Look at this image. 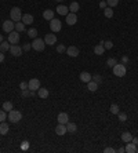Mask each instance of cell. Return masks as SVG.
Masks as SVG:
<instances>
[{"mask_svg": "<svg viewBox=\"0 0 138 153\" xmlns=\"http://www.w3.org/2000/svg\"><path fill=\"white\" fill-rule=\"evenodd\" d=\"M28 148H29V142H28V141H24V142H22V145H21V149L26 150Z\"/></svg>", "mask_w": 138, "mask_h": 153, "instance_id": "41", "label": "cell"}, {"mask_svg": "<svg viewBox=\"0 0 138 153\" xmlns=\"http://www.w3.org/2000/svg\"><path fill=\"white\" fill-rule=\"evenodd\" d=\"M91 80H94L95 83H98V84H100V83H102V76H101V75H94Z\"/></svg>", "mask_w": 138, "mask_h": 153, "instance_id": "36", "label": "cell"}, {"mask_svg": "<svg viewBox=\"0 0 138 153\" xmlns=\"http://www.w3.org/2000/svg\"><path fill=\"white\" fill-rule=\"evenodd\" d=\"M3 41H4V40H3V36L0 35V43H3Z\"/></svg>", "mask_w": 138, "mask_h": 153, "instance_id": "50", "label": "cell"}, {"mask_svg": "<svg viewBox=\"0 0 138 153\" xmlns=\"http://www.w3.org/2000/svg\"><path fill=\"white\" fill-rule=\"evenodd\" d=\"M57 13L59 14V15H68V11H69V8L66 6H57V10H55Z\"/></svg>", "mask_w": 138, "mask_h": 153, "instance_id": "20", "label": "cell"}, {"mask_svg": "<svg viewBox=\"0 0 138 153\" xmlns=\"http://www.w3.org/2000/svg\"><path fill=\"white\" fill-rule=\"evenodd\" d=\"M122 62H123V64H127V62H128V57H126V55H124V57H123V58H122Z\"/></svg>", "mask_w": 138, "mask_h": 153, "instance_id": "47", "label": "cell"}, {"mask_svg": "<svg viewBox=\"0 0 138 153\" xmlns=\"http://www.w3.org/2000/svg\"><path fill=\"white\" fill-rule=\"evenodd\" d=\"M8 41H10V44H18L19 41V32H10L8 33Z\"/></svg>", "mask_w": 138, "mask_h": 153, "instance_id": "8", "label": "cell"}, {"mask_svg": "<svg viewBox=\"0 0 138 153\" xmlns=\"http://www.w3.org/2000/svg\"><path fill=\"white\" fill-rule=\"evenodd\" d=\"M10 52L13 54L14 57H19L21 54H22V47H19V46H17V44H11V47H10Z\"/></svg>", "mask_w": 138, "mask_h": 153, "instance_id": "11", "label": "cell"}, {"mask_svg": "<svg viewBox=\"0 0 138 153\" xmlns=\"http://www.w3.org/2000/svg\"><path fill=\"white\" fill-rule=\"evenodd\" d=\"M21 95H22V98H26V97H31V90H29V88L22 90V92H21Z\"/></svg>", "mask_w": 138, "mask_h": 153, "instance_id": "38", "label": "cell"}, {"mask_svg": "<svg viewBox=\"0 0 138 153\" xmlns=\"http://www.w3.org/2000/svg\"><path fill=\"white\" fill-rule=\"evenodd\" d=\"M28 88L31 91H36V90L40 88V80L39 79H31L29 83H28Z\"/></svg>", "mask_w": 138, "mask_h": 153, "instance_id": "9", "label": "cell"}, {"mask_svg": "<svg viewBox=\"0 0 138 153\" xmlns=\"http://www.w3.org/2000/svg\"><path fill=\"white\" fill-rule=\"evenodd\" d=\"M104 47H105V50H111L113 47V43L109 41V40H108V41H104Z\"/></svg>", "mask_w": 138, "mask_h": 153, "instance_id": "39", "label": "cell"}, {"mask_svg": "<svg viewBox=\"0 0 138 153\" xmlns=\"http://www.w3.org/2000/svg\"><path fill=\"white\" fill-rule=\"evenodd\" d=\"M19 88H21V90H26V88H28V83H25V82H21V84H19Z\"/></svg>", "mask_w": 138, "mask_h": 153, "instance_id": "42", "label": "cell"}, {"mask_svg": "<svg viewBox=\"0 0 138 153\" xmlns=\"http://www.w3.org/2000/svg\"><path fill=\"white\" fill-rule=\"evenodd\" d=\"M3 61H4V52H1V51H0V64H1Z\"/></svg>", "mask_w": 138, "mask_h": 153, "instance_id": "48", "label": "cell"}, {"mask_svg": "<svg viewBox=\"0 0 138 153\" xmlns=\"http://www.w3.org/2000/svg\"><path fill=\"white\" fill-rule=\"evenodd\" d=\"M10 47H11V44H10V41H8V40H7V41H3V43H0V51H1V52L8 51V50H10Z\"/></svg>", "mask_w": 138, "mask_h": 153, "instance_id": "26", "label": "cell"}, {"mask_svg": "<svg viewBox=\"0 0 138 153\" xmlns=\"http://www.w3.org/2000/svg\"><path fill=\"white\" fill-rule=\"evenodd\" d=\"M118 152H119V153H124V152H126V148H124V146L120 148V149H118Z\"/></svg>", "mask_w": 138, "mask_h": 153, "instance_id": "49", "label": "cell"}, {"mask_svg": "<svg viewBox=\"0 0 138 153\" xmlns=\"http://www.w3.org/2000/svg\"><path fill=\"white\" fill-rule=\"evenodd\" d=\"M109 110H111V113H113V115H118L120 110H119V105H116V103H112L111 105V108H109Z\"/></svg>", "mask_w": 138, "mask_h": 153, "instance_id": "31", "label": "cell"}, {"mask_svg": "<svg viewBox=\"0 0 138 153\" xmlns=\"http://www.w3.org/2000/svg\"><path fill=\"white\" fill-rule=\"evenodd\" d=\"M100 7H101V8H107V7H108L107 1H101V3H100Z\"/></svg>", "mask_w": 138, "mask_h": 153, "instance_id": "45", "label": "cell"}, {"mask_svg": "<svg viewBox=\"0 0 138 153\" xmlns=\"http://www.w3.org/2000/svg\"><path fill=\"white\" fill-rule=\"evenodd\" d=\"M10 17H11V19H13L14 22H19L21 18H22L21 8H18V7H13V8H11V11H10Z\"/></svg>", "mask_w": 138, "mask_h": 153, "instance_id": "3", "label": "cell"}, {"mask_svg": "<svg viewBox=\"0 0 138 153\" xmlns=\"http://www.w3.org/2000/svg\"><path fill=\"white\" fill-rule=\"evenodd\" d=\"M94 52H95V55H102V54L105 52V47H104V41H100V44H98V46H95Z\"/></svg>", "mask_w": 138, "mask_h": 153, "instance_id": "15", "label": "cell"}, {"mask_svg": "<svg viewBox=\"0 0 138 153\" xmlns=\"http://www.w3.org/2000/svg\"><path fill=\"white\" fill-rule=\"evenodd\" d=\"M50 29H51V31H53L54 33L59 32V31L62 29V24H61V21H59V19L53 18V19L50 21Z\"/></svg>", "mask_w": 138, "mask_h": 153, "instance_id": "5", "label": "cell"}, {"mask_svg": "<svg viewBox=\"0 0 138 153\" xmlns=\"http://www.w3.org/2000/svg\"><path fill=\"white\" fill-rule=\"evenodd\" d=\"M57 51L59 52V54H62V52H65L66 51V47L64 44H58V47H57Z\"/></svg>", "mask_w": 138, "mask_h": 153, "instance_id": "40", "label": "cell"}, {"mask_svg": "<svg viewBox=\"0 0 138 153\" xmlns=\"http://www.w3.org/2000/svg\"><path fill=\"white\" fill-rule=\"evenodd\" d=\"M14 29H15V22H14L13 19H7V21L3 22V31L6 33L13 32Z\"/></svg>", "mask_w": 138, "mask_h": 153, "instance_id": "6", "label": "cell"}, {"mask_svg": "<svg viewBox=\"0 0 138 153\" xmlns=\"http://www.w3.org/2000/svg\"><path fill=\"white\" fill-rule=\"evenodd\" d=\"M21 21H22L25 25H31V24H33V17H32L31 14H24Z\"/></svg>", "mask_w": 138, "mask_h": 153, "instance_id": "16", "label": "cell"}, {"mask_svg": "<svg viewBox=\"0 0 138 153\" xmlns=\"http://www.w3.org/2000/svg\"><path fill=\"white\" fill-rule=\"evenodd\" d=\"M8 120L13 121V123H18V121H21V119H22V113L19 112V110H10L8 112Z\"/></svg>", "mask_w": 138, "mask_h": 153, "instance_id": "2", "label": "cell"}, {"mask_svg": "<svg viewBox=\"0 0 138 153\" xmlns=\"http://www.w3.org/2000/svg\"><path fill=\"white\" fill-rule=\"evenodd\" d=\"M28 36L32 39H36V36H38V31L35 29V28H31L29 31H28Z\"/></svg>", "mask_w": 138, "mask_h": 153, "instance_id": "32", "label": "cell"}, {"mask_svg": "<svg viewBox=\"0 0 138 153\" xmlns=\"http://www.w3.org/2000/svg\"><path fill=\"white\" fill-rule=\"evenodd\" d=\"M0 135H1V134H0Z\"/></svg>", "mask_w": 138, "mask_h": 153, "instance_id": "53", "label": "cell"}, {"mask_svg": "<svg viewBox=\"0 0 138 153\" xmlns=\"http://www.w3.org/2000/svg\"><path fill=\"white\" fill-rule=\"evenodd\" d=\"M130 142H133L134 145H138V138H135V137H133V138H131V141H130Z\"/></svg>", "mask_w": 138, "mask_h": 153, "instance_id": "46", "label": "cell"}, {"mask_svg": "<svg viewBox=\"0 0 138 153\" xmlns=\"http://www.w3.org/2000/svg\"><path fill=\"white\" fill-rule=\"evenodd\" d=\"M15 31H17V32H24V31H25V24H24L22 21L15 22Z\"/></svg>", "mask_w": 138, "mask_h": 153, "instance_id": "28", "label": "cell"}, {"mask_svg": "<svg viewBox=\"0 0 138 153\" xmlns=\"http://www.w3.org/2000/svg\"><path fill=\"white\" fill-rule=\"evenodd\" d=\"M57 120H58V123H61V124H66V123L69 121L68 113H65V112H61V113H58V117H57Z\"/></svg>", "mask_w": 138, "mask_h": 153, "instance_id": "14", "label": "cell"}, {"mask_svg": "<svg viewBox=\"0 0 138 153\" xmlns=\"http://www.w3.org/2000/svg\"><path fill=\"white\" fill-rule=\"evenodd\" d=\"M80 10V6H79V3L77 1H73V3H70V6H69V11H72V13H77Z\"/></svg>", "mask_w": 138, "mask_h": 153, "instance_id": "25", "label": "cell"}, {"mask_svg": "<svg viewBox=\"0 0 138 153\" xmlns=\"http://www.w3.org/2000/svg\"><path fill=\"white\" fill-rule=\"evenodd\" d=\"M126 152L127 153H135L137 152V145H134L133 142H127V145H126Z\"/></svg>", "mask_w": 138, "mask_h": 153, "instance_id": "19", "label": "cell"}, {"mask_svg": "<svg viewBox=\"0 0 138 153\" xmlns=\"http://www.w3.org/2000/svg\"><path fill=\"white\" fill-rule=\"evenodd\" d=\"M120 138H122V141H123V142H124V143H127V142H130V141H131L133 135L130 134V133H123V134H122V137H120Z\"/></svg>", "mask_w": 138, "mask_h": 153, "instance_id": "27", "label": "cell"}, {"mask_svg": "<svg viewBox=\"0 0 138 153\" xmlns=\"http://www.w3.org/2000/svg\"><path fill=\"white\" fill-rule=\"evenodd\" d=\"M107 4H108V7H116L118 4H119V0H107Z\"/></svg>", "mask_w": 138, "mask_h": 153, "instance_id": "34", "label": "cell"}, {"mask_svg": "<svg viewBox=\"0 0 138 153\" xmlns=\"http://www.w3.org/2000/svg\"><path fill=\"white\" fill-rule=\"evenodd\" d=\"M87 88L91 91V92H94V91H97L98 90V83H95L94 80H90L87 83Z\"/></svg>", "mask_w": 138, "mask_h": 153, "instance_id": "24", "label": "cell"}, {"mask_svg": "<svg viewBox=\"0 0 138 153\" xmlns=\"http://www.w3.org/2000/svg\"><path fill=\"white\" fill-rule=\"evenodd\" d=\"M66 128H68L69 134H75L76 130H77V126H76L75 123H72V121H68V123H66Z\"/></svg>", "mask_w": 138, "mask_h": 153, "instance_id": "21", "label": "cell"}, {"mask_svg": "<svg viewBox=\"0 0 138 153\" xmlns=\"http://www.w3.org/2000/svg\"><path fill=\"white\" fill-rule=\"evenodd\" d=\"M137 152H138V148H137Z\"/></svg>", "mask_w": 138, "mask_h": 153, "instance_id": "52", "label": "cell"}, {"mask_svg": "<svg viewBox=\"0 0 138 153\" xmlns=\"http://www.w3.org/2000/svg\"><path fill=\"white\" fill-rule=\"evenodd\" d=\"M43 18L47 19V21H51V19L54 18V11H53V10H50V8L44 10V11H43Z\"/></svg>", "mask_w": 138, "mask_h": 153, "instance_id": "18", "label": "cell"}, {"mask_svg": "<svg viewBox=\"0 0 138 153\" xmlns=\"http://www.w3.org/2000/svg\"><path fill=\"white\" fill-rule=\"evenodd\" d=\"M31 48H32V44H25L24 47H22V50L24 51H29Z\"/></svg>", "mask_w": 138, "mask_h": 153, "instance_id": "44", "label": "cell"}, {"mask_svg": "<svg viewBox=\"0 0 138 153\" xmlns=\"http://www.w3.org/2000/svg\"><path fill=\"white\" fill-rule=\"evenodd\" d=\"M118 119H119V121H123V123H124V121L127 120V115L123 113V112H119V113H118Z\"/></svg>", "mask_w": 138, "mask_h": 153, "instance_id": "35", "label": "cell"}, {"mask_svg": "<svg viewBox=\"0 0 138 153\" xmlns=\"http://www.w3.org/2000/svg\"><path fill=\"white\" fill-rule=\"evenodd\" d=\"M104 14H105V17H107V18H112V17H113V8H112V7H107V8H104Z\"/></svg>", "mask_w": 138, "mask_h": 153, "instance_id": "29", "label": "cell"}, {"mask_svg": "<svg viewBox=\"0 0 138 153\" xmlns=\"http://www.w3.org/2000/svg\"><path fill=\"white\" fill-rule=\"evenodd\" d=\"M57 1H64V0H57Z\"/></svg>", "mask_w": 138, "mask_h": 153, "instance_id": "51", "label": "cell"}, {"mask_svg": "<svg viewBox=\"0 0 138 153\" xmlns=\"http://www.w3.org/2000/svg\"><path fill=\"white\" fill-rule=\"evenodd\" d=\"M55 133H57V135H65L66 133H68L66 124H61V123H58V126L55 127Z\"/></svg>", "mask_w": 138, "mask_h": 153, "instance_id": "13", "label": "cell"}, {"mask_svg": "<svg viewBox=\"0 0 138 153\" xmlns=\"http://www.w3.org/2000/svg\"><path fill=\"white\" fill-rule=\"evenodd\" d=\"M8 130H10L8 124H7V123H4V121H1V123H0V134L6 135L7 133H8Z\"/></svg>", "mask_w": 138, "mask_h": 153, "instance_id": "23", "label": "cell"}, {"mask_svg": "<svg viewBox=\"0 0 138 153\" xmlns=\"http://www.w3.org/2000/svg\"><path fill=\"white\" fill-rule=\"evenodd\" d=\"M31 44H32V48L35 51H43L44 47H46V43H44L43 39H35L33 43H31Z\"/></svg>", "mask_w": 138, "mask_h": 153, "instance_id": "4", "label": "cell"}, {"mask_svg": "<svg viewBox=\"0 0 138 153\" xmlns=\"http://www.w3.org/2000/svg\"><path fill=\"white\" fill-rule=\"evenodd\" d=\"M65 52L68 54L69 57H73V58H75V57H77V55H79V52H80V51H79V48H77L76 46H69Z\"/></svg>", "mask_w": 138, "mask_h": 153, "instance_id": "10", "label": "cell"}, {"mask_svg": "<svg viewBox=\"0 0 138 153\" xmlns=\"http://www.w3.org/2000/svg\"><path fill=\"white\" fill-rule=\"evenodd\" d=\"M3 109L6 110V112H10V110H13L14 109V106H13V103L10 101H6L4 103H3Z\"/></svg>", "mask_w": 138, "mask_h": 153, "instance_id": "30", "label": "cell"}, {"mask_svg": "<svg viewBox=\"0 0 138 153\" xmlns=\"http://www.w3.org/2000/svg\"><path fill=\"white\" fill-rule=\"evenodd\" d=\"M44 43L47 46H54L57 43V36L54 33H47L44 36Z\"/></svg>", "mask_w": 138, "mask_h": 153, "instance_id": "7", "label": "cell"}, {"mask_svg": "<svg viewBox=\"0 0 138 153\" xmlns=\"http://www.w3.org/2000/svg\"><path fill=\"white\" fill-rule=\"evenodd\" d=\"M104 152H105V153H115V152H116V150H115L113 148H107V149H105Z\"/></svg>", "mask_w": 138, "mask_h": 153, "instance_id": "43", "label": "cell"}, {"mask_svg": "<svg viewBox=\"0 0 138 153\" xmlns=\"http://www.w3.org/2000/svg\"><path fill=\"white\" fill-rule=\"evenodd\" d=\"M49 94H50V92H49V90L47 88H42V87H40V88L38 90V95L42 99H46V98L49 97Z\"/></svg>", "mask_w": 138, "mask_h": 153, "instance_id": "22", "label": "cell"}, {"mask_svg": "<svg viewBox=\"0 0 138 153\" xmlns=\"http://www.w3.org/2000/svg\"><path fill=\"white\" fill-rule=\"evenodd\" d=\"M76 22H77V15L75 13H68V15H66V24L69 26H72L75 25Z\"/></svg>", "mask_w": 138, "mask_h": 153, "instance_id": "12", "label": "cell"}, {"mask_svg": "<svg viewBox=\"0 0 138 153\" xmlns=\"http://www.w3.org/2000/svg\"><path fill=\"white\" fill-rule=\"evenodd\" d=\"M126 72H127V69H126V65L124 64H116L115 66H113V75L118 77H124Z\"/></svg>", "mask_w": 138, "mask_h": 153, "instance_id": "1", "label": "cell"}, {"mask_svg": "<svg viewBox=\"0 0 138 153\" xmlns=\"http://www.w3.org/2000/svg\"><path fill=\"white\" fill-rule=\"evenodd\" d=\"M91 79H93V76L88 72H82L80 73V82H83V83H88Z\"/></svg>", "mask_w": 138, "mask_h": 153, "instance_id": "17", "label": "cell"}, {"mask_svg": "<svg viewBox=\"0 0 138 153\" xmlns=\"http://www.w3.org/2000/svg\"><path fill=\"white\" fill-rule=\"evenodd\" d=\"M116 64H118L116 58H108V61H107V65H108V66H111V68H113V66H115Z\"/></svg>", "mask_w": 138, "mask_h": 153, "instance_id": "33", "label": "cell"}, {"mask_svg": "<svg viewBox=\"0 0 138 153\" xmlns=\"http://www.w3.org/2000/svg\"><path fill=\"white\" fill-rule=\"evenodd\" d=\"M6 119H7L6 110H4V109H1V110H0V123H1V121H4Z\"/></svg>", "mask_w": 138, "mask_h": 153, "instance_id": "37", "label": "cell"}]
</instances>
